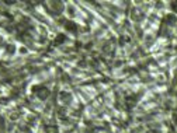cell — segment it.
Returning a JSON list of instances; mask_svg holds the SVG:
<instances>
[{
	"label": "cell",
	"instance_id": "6da1fadb",
	"mask_svg": "<svg viewBox=\"0 0 177 133\" xmlns=\"http://www.w3.org/2000/svg\"><path fill=\"white\" fill-rule=\"evenodd\" d=\"M171 7H173L174 11H177V1H173V3H171Z\"/></svg>",
	"mask_w": 177,
	"mask_h": 133
},
{
	"label": "cell",
	"instance_id": "7a4b0ae2",
	"mask_svg": "<svg viewBox=\"0 0 177 133\" xmlns=\"http://www.w3.org/2000/svg\"><path fill=\"white\" fill-rule=\"evenodd\" d=\"M66 27H68V28H70V29H73V28H74V25L72 24V22H68V24H66Z\"/></svg>",
	"mask_w": 177,
	"mask_h": 133
}]
</instances>
